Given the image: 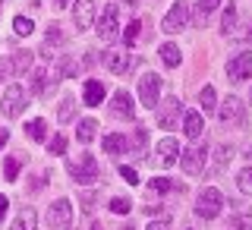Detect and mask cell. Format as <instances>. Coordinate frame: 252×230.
Returning <instances> with one entry per match:
<instances>
[{
    "label": "cell",
    "mask_w": 252,
    "mask_h": 230,
    "mask_svg": "<svg viewBox=\"0 0 252 230\" xmlns=\"http://www.w3.org/2000/svg\"><path fill=\"white\" fill-rule=\"evenodd\" d=\"M227 76H230L233 82L252 79V54H236L233 60H227Z\"/></svg>",
    "instance_id": "obj_12"
},
{
    "label": "cell",
    "mask_w": 252,
    "mask_h": 230,
    "mask_svg": "<svg viewBox=\"0 0 252 230\" xmlns=\"http://www.w3.org/2000/svg\"><path fill=\"white\" fill-rule=\"evenodd\" d=\"M54 3H57V6H66V3H69V0H54Z\"/></svg>",
    "instance_id": "obj_48"
},
{
    "label": "cell",
    "mask_w": 252,
    "mask_h": 230,
    "mask_svg": "<svg viewBox=\"0 0 252 230\" xmlns=\"http://www.w3.org/2000/svg\"><path fill=\"white\" fill-rule=\"evenodd\" d=\"M161 60H164V66H180L183 63V51H180L177 44H161Z\"/></svg>",
    "instance_id": "obj_21"
},
{
    "label": "cell",
    "mask_w": 252,
    "mask_h": 230,
    "mask_svg": "<svg viewBox=\"0 0 252 230\" xmlns=\"http://www.w3.org/2000/svg\"><path fill=\"white\" fill-rule=\"evenodd\" d=\"M51 89H54V85H51V76H47V69H35V73H32V92H35L38 98H44Z\"/></svg>",
    "instance_id": "obj_19"
},
{
    "label": "cell",
    "mask_w": 252,
    "mask_h": 230,
    "mask_svg": "<svg viewBox=\"0 0 252 230\" xmlns=\"http://www.w3.org/2000/svg\"><path fill=\"white\" fill-rule=\"evenodd\" d=\"M32 57H35L32 51H19V54L13 57V69H16V76H26V69L32 66Z\"/></svg>",
    "instance_id": "obj_25"
},
{
    "label": "cell",
    "mask_w": 252,
    "mask_h": 230,
    "mask_svg": "<svg viewBox=\"0 0 252 230\" xmlns=\"http://www.w3.org/2000/svg\"><path fill=\"white\" fill-rule=\"evenodd\" d=\"M6 142H10V130H3V126H0V148H3Z\"/></svg>",
    "instance_id": "obj_44"
},
{
    "label": "cell",
    "mask_w": 252,
    "mask_h": 230,
    "mask_svg": "<svg viewBox=\"0 0 252 230\" xmlns=\"http://www.w3.org/2000/svg\"><path fill=\"white\" fill-rule=\"evenodd\" d=\"M202 130H205L202 114H199V110H186V114H183V132H186L189 139H199Z\"/></svg>",
    "instance_id": "obj_17"
},
{
    "label": "cell",
    "mask_w": 252,
    "mask_h": 230,
    "mask_svg": "<svg viewBox=\"0 0 252 230\" xmlns=\"http://www.w3.org/2000/svg\"><path fill=\"white\" fill-rule=\"evenodd\" d=\"M246 41H252V29H249V32H246Z\"/></svg>",
    "instance_id": "obj_49"
},
{
    "label": "cell",
    "mask_w": 252,
    "mask_h": 230,
    "mask_svg": "<svg viewBox=\"0 0 252 230\" xmlns=\"http://www.w3.org/2000/svg\"><path fill=\"white\" fill-rule=\"evenodd\" d=\"M170 189H177V183H173V180H167V177H155L152 183H148V196H152V193L164 196V193H170Z\"/></svg>",
    "instance_id": "obj_26"
},
{
    "label": "cell",
    "mask_w": 252,
    "mask_h": 230,
    "mask_svg": "<svg viewBox=\"0 0 252 230\" xmlns=\"http://www.w3.org/2000/svg\"><path fill=\"white\" fill-rule=\"evenodd\" d=\"M104 95H107V89L98 82V79H89V82H85L82 98H85V104H89V107H98L101 101H104Z\"/></svg>",
    "instance_id": "obj_16"
},
{
    "label": "cell",
    "mask_w": 252,
    "mask_h": 230,
    "mask_svg": "<svg viewBox=\"0 0 252 230\" xmlns=\"http://www.w3.org/2000/svg\"><path fill=\"white\" fill-rule=\"evenodd\" d=\"M94 13H98L94 0H76V6H73V22H76V32H85V29H92V22H94Z\"/></svg>",
    "instance_id": "obj_11"
},
{
    "label": "cell",
    "mask_w": 252,
    "mask_h": 230,
    "mask_svg": "<svg viewBox=\"0 0 252 230\" xmlns=\"http://www.w3.org/2000/svg\"><path fill=\"white\" fill-rule=\"evenodd\" d=\"M120 230H136V227H129V224H126V227H120Z\"/></svg>",
    "instance_id": "obj_50"
},
{
    "label": "cell",
    "mask_w": 252,
    "mask_h": 230,
    "mask_svg": "<svg viewBox=\"0 0 252 230\" xmlns=\"http://www.w3.org/2000/svg\"><path fill=\"white\" fill-rule=\"evenodd\" d=\"M47 224H51V230H69L73 227V205H69V199H57L47 208Z\"/></svg>",
    "instance_id": "obj_7"
},
{
    "label": "cell",
    "mask_w": 252,
    "mask_h": 230,
    "mask_svg": "<svg viewBox=\"0 0 252 230\" xmlns=\"http://www.w3.org/2000/svg\"><path fill=\"white\" fill-rule=\"evenodd\" d=\"M3 177L10 180V183L19 177V158H6V161H3Z\"/></svg>",
    "instance_id": "obj_32"
},
{
    "label": "cell",
    "mask_w": 252,
    "mask_h": 230,
    "mask_svg": "<svg viewBox=\"0 0 252 230\" xmlns=\"http://www.w3.org/2000/svg\"><path fill=\"white\" fill-rule=\"evenodd\" d=\"M73 104H76V101H73V95H66V98L60 101V110H57L60 123H69V120H73Z\"/></svg>",
    "instance_id": "obj_30"
},
{
    "label": "cell",
    "mask_w": 252,
    "mask_h": 230,
    "mask_svg": "<svg viewBox=\"0 0 252 230\" xmlns=\"http://www.w3.org/2000/svg\"><path fill=\"white\" fill-rule=\"evenodd\" d=\"M233 29H236V6L227 3L224 19H220V32H224V35H233Z\"/></svg>",
    "instance_id": "obj_27"
},
{
    "label": "cell",
    "mask_w": 252,
    "mask_h": 230,
    "mask_svg": "<svg viewBox=\"0 0 252 230\" xmlns=\"http://www.w3.org/2000/svg\"><path fill=\"white\" fill-rule=\"evenodd\" d=\"M104 66L110 69V73H117V76H123L126 69L132 66V57L126 51H107L104 54Z\"/></svg>",
    "instance_id": "obj_15"
},
{
    "label": "cell",
    "mask_w": 252,
    "mask_h": 230,
    "mask_svg": "<svg viewBox=\"0 0 252 230\" xmlns=\"http://www.w3.org/2000/svg\"><path fill=\"white\" fill-rule=\"evenodd\" d=\"M66 170L76 183H94V180L101 177V167H98V161H94V155H79L76 161L66 164Z\"/></svg>",
    "instance_id": "obj_2"
},
{
    "label": "cell",
    "mask_w": 252,
    "mask_h": 230,
    "mask_svg": "<svg viewBox=\"0 0 252 230\" xmlns=\"http://www.w3.org/2000/svg\"><path fill=\"white\" fill-rule=\"evenodd\" d=\"M148 230H170V221H167V218H161V221H152V224H148Z\"/></svg>",
    "instance_id": "obj_42"
},
{
    "label": "cell",
    "mask_w": 252,
    "mask_h": 230,
    "mask_svg": "<svg viewBox=\"0 0 252 230\" xmlns=\"http://www.w3.org/2000/svg\"><path fill=\"white\" fill-rule=\"evenodd\" d=\"M139 32H142V22H139V19H132L129 26L123 29V41H126V44H136V41H139Z\"/></svg>",
    "instance_id": "obj_31"
},
{
    "label": "cell",
    "mask_w": 252,
    "mask_h": 230,
    "mask_svg": "<svg viewBox=\"0 0 252 230\" xmlns=\"http://www.w3.org/2000/svg\"><path fill=\"white\" fill-rule=\"evenodd\" d=\"M132 142H136V148H145V142H148V130H142V126H139V130H136V139H132Z\"/></svg>",
    "instance_id": "obj_41"
},
{
    "label": "cell",
    "mask_w": 252,
    "mask_h": 230,
    "mask_svg": "<svg viewBox=\"0 0 252 230\" xmlns=\"http://www.w3.org/2000/svg\"><path fill=\"white\" fill-rule=\"evenodd\" d=\"M139 101L148 110L158 107V101H161V76H158V73H145L139 79Z\"/></svg>",
    "instance_id": "obj_5"
},
{
    "label": "cell",
    "mask_w": 252,
    "mask_h": 230,
    "mask_svg": "<svg viewBox=\"0 0 252 230\" xmlns=\"http://www.w3.org/2000/svg\"><path fill=\"white\" fill-rule=\"evenodd\" d=\"M35 221H38V215H35V208H22L19 215H16V221H13V227L10 230H35Z\"/></svg>",
    "instance_id": "obj_20"
},
{
    "label": "cell",
    "mask_w": 252,
    "mask_h": 230,
    "mask_svg": "<svg viewBox=\"0 0 252 230\" xmlns=\"http://www.w3.org/2000/svg\"><path fill=\"white\" fill-rule=\"evenodd\" d=\"M218 3H220V0H199V16H208Z\"/></svg>",
    "instance_id": "obj_39"
},
{
    "label": "cell",
    "mask_w": 252,
    "mask_h": 230,
    "mask_svg": "<svg viewBox=\"0 0 252 230\" xmlns=\"http://www.w3.org/2000/svg\"><path fill=\"white\" fill-rule=\"evenodd\" d=\"M110 110H114V117H126V120H132V114H136V104H132L129 92H126V89L114 92V101H110Z\"/></svg>",
    "instance_id": "obj_14"
},
{
    "label": "cell",
    "mask_w": 252,
    "mask_h": 230,
    "mask_svg": "<svg viewBox=\"0 0 252 230\" xmlns=\"http://www.w3.org/2000/svg\"><path fill=\"white\" fill-rule=\"evenodd\" d=\"M145 215H148V218H158V215H164V205H145Z\"/></svg>",
    "instance_id": "obj_43"
},
{
    "label": "cell",
    "mask_w": 252,
    "mask_h": 230,
    "mask_svg": "<svg viewBox=\"0 0 252 230\" xmlns=\"http://www.w3.org/2000/svg\"><path fill=\"white\" fill-rule=\"evenodd\" d=\"M63 152H66V136L60 132V136L51 139V155H63Z\"/></svg>",
    "instance_id": "obj_36"
},
{
    "label": "cell",
    "mask_w": 252,
    "mask_h": 230,
    "mask_svg": "<svg viewBox=\"0 0 252 230\" xmlns=\"http://www.w3.org/2000/svg\"><path fill=\"white\" fill-rule=\"evenodd\" d=\"M92 208H94V193H82V211L89 215Z\"/></svg>",
    "instance_id": "obj_40"
},
{
    "label": "cell",
    "mask_w": 252,
    "mask_h": 230,
    "mask_svg": "<svg viewBox=\"0 0 252 230\" xmlns=\"http://www.w3.org/2000/svg\"><path fill=\"white\" fill-rule=\"evenodd\" d=\"M205 164H208V148L205 145H192V148H186V152H180V167H183L189 177L202 173Z\"/></svg>",
    "instance_id": "obj_6"
},
{
    "label": "cell",
    "mask_w": 252,
    "mask_h": 230,
    "mask_svg": "<svg viewBox=\"0 0 252 230\" xmlns=\"http://www.w3.org/2000/svg\"><path fill=\"white\" fill-rule=\"evenodd\" d=\"M63 44V32H60V26H47V32H44V47L51 51V47H60Z\"/></svg>",
    "instance_id": "obj_29"
},
{
    "label": "cell",
    "mask_w": 252,
    "mask_h": 230,
    "mask_svg": "<svg viewBox=\"0 0 252 230\" xmlns=\"http://www.w3.org/2000/svg\"><path fill=\"white\" fill-rule=\"evenodd\" d=\"M13 29H16V35H32V19H26V16H16V22H13Z\"/></svg>",
    "instance_id": "obj_35"
},
{
    "label": "cell",
    "mask_w": 252,
    "mask_h": 230,
    "mask_svg": "<svg viewBox=\"0 0 252 230\" xmlns=\"http://www.w3.org/2000/svg\"><path fill=\"white\" fill-rule=\"evenodd\" d=\"M218 120L224 123V126H240L243 120H246V104H243L240 98H233V95H230V98H227L224 104L218 107Z\"/></svg>",
    "instance_id": "obj_9"
},
{
    "label": "cell",
    "mask_w": 252,
    "mask_h": 230,
    "mask_svg": "<svg viewBox=\"0 0 252 230\" xmlns=\"http://www.w3.org/2000/svg\"><path fill=\"white\" fill-rule=\"evenodd\" d=\"M249 101H252V92H249Z\"/></svg>",
    "instance_id": "obj_52"
},
{
    "label": "cell",
    "mask_w": 252,
    "mask_h": 230,
    "mask_svg": "<svg viewBox=\"0 0 252 230\" xmlns=\"http://www.w3.org/2000/svg\"><path fill=\"white\" fill-rule=\"evenodd\" d=\"M123 3H126V6H139V0H123Z\"/></svg>",
    "instance_id": "obj_47"
},
{
    "label": "cell",
    "mask_w": 252,
    "mask_h": 230,
    "mask_svg": "<svg viewBox=\"0 0 252 230\" xmlns=\"http://www.w3.org/2000/svg\"><path fill=\"white\" fill-rule=\"evenodd\" d=\"M220 208H224V196H220V189H215V186L202 189V193H199V202H195V215H202V218H218Z\"/></svg>",
    "instance_id": "obj_4"
},
{
    "label": "cell",
    "mask_w": 252,
    "mask_h": 230,
    "mask_svg": "<svg viewBox=\"0 0 252 230\" xmlns=\"http://www.w3.org/2000/svg\"><path fill=\"white\" fill-rule=\"evenodd\" d=\"M155 152H158V164H161V167H173V164L180 161V142L177 139H161Z\"/></svg>",
    "instance_id": "obj_13"
},
{
    "label": "cell",
    "mask_w": 252,
    "mask_h": 230,
    "mask_svg": "<svg viewBox=\"0 0 252 230\" xmlns=\"http://www.w3.org/2000/svg\"><path fill=\"white\" fill-rule=\"evenodd\" d=\"M180 117H183V101H180L177 95L158 101L155 120H158V126H161V130H177V120H180Z\"/></svg>",
    "instance_id": "obj_1"
},
{
    "label": "cell",
    "mask_w": 252,
    "mask_h": 230,
    "mask_svg": "<svg viewBox=\"0 0 252 230\" xmlns=\"http://www.w3.org/2000/svg\"><path fill=\"white\" fill-rule=\"evenodd\" d=\"M129 208H132L129 199H120V196H117V199H110V211H114V215H129Z\"/></svg>",
    "instance_id": "obj_33"
},
{
    "label": "cell",
    "mask_w": 252,
    "mask_h": 230,
    "mask_svg": "<svg viewBox=\"0 0 252 230\" xmlns=\"http://www.w3.org/2000/svg\"><path fill=\"white\" fill-rule=\"evenodd\" d=\"M199 104H202L205 114H211V110L218 107V95H215V89H211V85H205V89H202V95H199Z\"/></svg>",
    "instance_id": "obj_23"
},
{
    "label": "cell",
    "mask_w": 252,
    "mask_h": 230,
    "mask_svg": "<svg viewBox=\"0 0 252 230\" xmlns=\"http://www.w3.org/2000/svg\"><path fill=\"white\" fill-rule=\"evenodd\" d=\"M6 205H10V202H6V196H0V221H3V215H6Z\"/></svg>",
    "instance_id": "obj_45"
},
{
    "label": "cell",
    "mask_w": 252,
    "mask_h": 230,
    "mask_svg": "<svg viewBox=\"0 0 252 230\" xmlns=\"http://www.w3.org/2000/svg\"><path fill=\"white\" fill-rule=\"evenodd\" d=\"M94 130H98V123H94V120H79V126H76L79 142H92L94 139Z\"/></svg>",
    "instance_id": "obj_28"
},
{
    "label": "cell",
    "mask_w": 252,
    "mask_h": 230,
    "mask_svg": "<svg viewBox=\"0 0 252 230\" xmlns=\"http://www.w3.org/2000/svg\"><path fill=\"white\" fill-rule=\"evenodd\" d=\"M117 35H120V6L110 3L104 6V13L98 19V38L101 41H117Z\"/></svg>",
    "instance_id": "obj_3"
},
{
    "label": "cell",
    "mask_w": 252,
    "mask_h": 230,
    "mask_svg": "<svg viewBox=\"0 0 252 230\" xmlns=\"http://www.w3.org/2000/svg\"><path fill=\"white\" fill-rule=\"evenodd\" d=\"M186 26H189V3H186V0H177V3L167 10V16H164L161 29L173 35V32H183Z\"/></svg>",
    "instance_id": "obj_8"
},
{
    "label": "cell",
    "mask_w": 252,
    "mask_h": 230,
    "mask_svg": "<svg viewBox=\"0 0 252 230\" xmlns=\"http://www.w3.org/2000/svg\"><path fill=\"white\" fill-rule=\"evenodd\" d=\"M26 132H29V139L44 142V136H47V123H44V120H29V123H26Z\"/></svg>",
    "instance_id": "obj_24"
},
{
    "label": "cell",
    "mask_w": 252,
    "mask_h": 230,
    "mask_svg": "<svg viewBox=\"0 0 252 230\" xmlns=\"http://www.w3.org/2000/svg\"><path fill=\"white\" fill-rule=\"evenodd\" d=\"M236 183H240V189H243L246 196H252V167L240 170V177H236Z\"/></svg>",
    "instance_id": "obj_34"
},
{
    "label": "cell",
    "mask_w": 252,
    "mask_h": 230,
    "mask_svg": "<svg viewBox=\"0 0 252 230\" xmlns=\"http://www.w3.org/2000/svg\"><path fill=\"white\" fill-rule=\"evenodd\" d=\"M233 227H236V230H252V218L236 215V218H233Z\"/></svg>",
    "instance_id": "obj_38"
},
{
    "label": "cell",
    "mask_w": 252,
    "mask_h": 230,
    "mask_svg": "<svg viewBox=\"0 0 252 230\" xmlns=\"http://www.w3.org/2000/svg\"><path fill=\"white\" fill-rule=\"evenodd\" d=\"M230 158H233V148L230 145H218L215 148V164H211V170H224L227 167V164H230Z\"/></svg>",
    "instance_id": "obj_22"
},
{
    "label": "cell",
    "mask_w": 252,
    "mask_h": 230,
    "mask_svg": "<svg viewBox=\"0 0 252 230\" xmlns=\"http://www.w3.org/2000/svg\"><path fill=\"white\" fill-rule=\"evenodd\" d=\"M0 10H3V0H0Z\"/></svg>",
    "instance_id": "obj_51"
},
{
    "label": "cell",
    "mask_w": 252,
    "mask_h": 230,
    "mask_svg": "<svg viewBox=\"0 0 252 230\" xmlns=\"http://www.w3.org/2000/svg\"><path fill=\"white\" fill-rule=\"evenodd\" d=\"M6 73H10V63L3 60V63H0V79H6Z\"/></svg>",
    "instance_id": "obj_46"
},
{
    "label": "cell",
    "mask_w": 252,
    "mask_h": 230,
    "mask_svg": "<svg viewBox=\"0 0 252 230\" xmlns=\"http://www.w3.org/2000/svg\"><path fill=\"white\" fill-rule=\"evenodd\" d=\"M101 145H104L107 155H123L126 148H129V142H126V136H120V132H110V136L101 139Z\"/></svg>",
    "instance_id": "obj_18"
},
{
    "label": "cell",
    "mask_w": 252,
    "mask_h": 230,
    "mask_svg": "<svg viewBox=\"0 0 252 230\" xmlns=\"http://www.w3.org/2000/svg\"><path fill=\"white\" fill-rule=\"evenodd\" d=\"M0 107H3V114H6V117H19V114H22V107H26V92H22V85H6Z\"/></svg>",
    "instance_id": "obj_10"
},
{
    "label": "cell",
    "mask_w": 252,
    "mask_h": 230,
    "mask_svg": "<svg viewBox=\"0 0 252 230\" xmlns=\"http://www.w3.org/2000/svg\"><path fill=\"white\" fill-rule=\"evenodd\" d=\"M120 177H123L129 186H136V183H139V173H136V167H126V164L120 167Z\"/></svg>",
    "instance_id": "obj_37"
}]
</instances>
